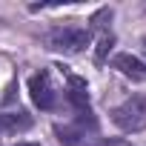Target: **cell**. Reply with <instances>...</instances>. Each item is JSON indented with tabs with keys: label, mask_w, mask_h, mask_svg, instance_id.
Instances as JSON below:
<instances>
[{
	"label": "cell",
	"mask_w": 146,
	"mask_h": 146,
	"mask_svg": "<svg viewBox=\"0 0 146 146\" xmlns=\"http://www.w3.org/2000/svg\"><path fill=\"white\" fill-rule=\"evenodd\" d=\"M66 80H69V89H66V100L75 106L78 112H89V86L83 78L72 75V72H66Z\"/></svg>",
	"instance_id": "5"
},
{
	"label": "cell",
	"mask_w": 146,
	"mask_h": 146,
	"mask_svg": "<svg viewBox=\"0 0 146 146\" xmlns=\"http://www.w3.org/2000/svg\"><path fill=\"white\" fill-rule=\"evenodd\" d=\"M112 123L120 132H140L146 126V98L132 95L129 100H123L117 109H112Z\"/></svg>",
	"instance_id": "1"
},
{
	"label": "cell",
	"mask_w": 146,
	"mask_h": 146,
	"mask_svg": "<svg viewBox=\"0 0 146 146\" xmlns=\"http://www.w3.org/2000/svg\"><path fill=\"white\" fill-rule=\"evenodd\" d=\"M112 69H117L120 75H126L135 83H146V63L137 60L135 54H115L112 57Z\"/></svg>",
	"instance_id": "4"
},
{
	"label": "cell",
	"mask_w": 146,
	"mask_h": 146,
	"mask_svg": "<svg viewBox=\"0 0 146 146\" xmlns=\"http://www.w3.org/2000/svg\"><path fill=\"white\" fill-rule=\"evenodd\" d=\"M46 46L54 52H66V54H78L89 46V29L80 26H57L46 35Z\"/></svg>",
	"instance_id": "2"
},
{
	"label": "cell",
	"mask_w": 146,
	"mask_h": 146,
	"mask_svg": "<svg viewBox=\"0 0 146 146\" xmlns=\"http://www.w3.org/2000/svg\"><path fill=\"white\" fill-rule=\"evenodd\" d=\"M17 146H40V143H32V140H23V143H17Z\"/></svg>",
	"instance_id": "9"
},
{
	"label": "cell",
	"mask_w": 146,
	"mask_h": 146,
	"mask_svg": "<svg viewBox=\"0 0 146 146\" xmlns=\"http://www.w3.org/2000/svg\"><path fill=\"white\" fill-rule=\"evenodd\" d=\"M112 40H115V37H112V32H106V29H103V35L98 37V52H95L98 63H103V60H106V54H109V49H112Z\"/></svg>",
	"instance_id": "8"
},
{
	"label": "cell",
	"mask_w": 146,
	"mask_h": 146,
	"mask_svg": "<svg viewBox=\"0 0 146 146\" xmlns=\"http://www.w3.org/2000/svg\"><path fill=\"white\" fill-rule=\"evenodd\" d=\"M54 135L63 146H80V137H83V132L75 126H54Z\"/></svg>",
	"instance_id": "7"
},
{
	"label": "cell",
	"mask_w": 146,
	"mask_h": 146,
	"mask_svg": "<svg viewBox=\"0 0 146 146\" xmlns=\"http://www.w3.org/2000/svg\"><path fill=\"white\" fill-rule=\"evenodd\" d=\"M32 126V117L26 112H9L0 115V135H15V132H26Z\"/></svg>",
	"instance_id": "6"
},
{
	"label": "cell",
	"mask_w": 146,
	"mask_h": 146,
	"mask_svg": "<svg viewBox=\"0 0 146 146\" xmlns=\"http://www.w3.org/2000/svg\"><path fill=\"white\" fill-rule=\"evenodd\" d=\"M29 95L40 112H52L57 106V89L52 86L49 72H37V75L29 78Z\"/></svg>",
	"instance_id": "3"
}]
</instances>
